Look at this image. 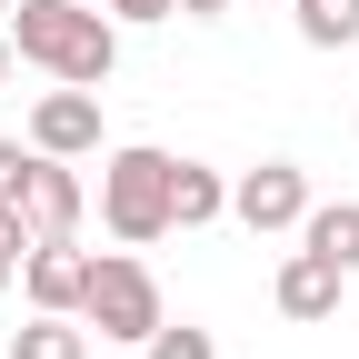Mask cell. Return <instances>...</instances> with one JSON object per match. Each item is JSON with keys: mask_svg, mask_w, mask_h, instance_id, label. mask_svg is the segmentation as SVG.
I'll list each match as a JSON object with an SVG mask.
<instances>
[{"mask_svg": "<svg viewBox=\"0 0 359 359\" xmlns=\"http://www.w3.org/2000/svg\"><path fill=\"white\" fill-rule=\"evenodd\" d=\"M100 11H110V20H170L180 0H100Z\"/></svg>", "mask_w": 359, "mask_h": 359, "instance_id": "cell-14", "label": "cell"}, {"mask_svg": "<svg viewBox=\"0 0 359 359\" xmlns=\"http://www.w3.org/2000/svg\"><path fill=\"white\" fill-rule=\"evenodd\" d=\"M140 359H219V339H210V330H190V320H180V330L160 320V330L140 339Z\"/></svg>", "mask_w": 359, "mask_h": 359, "instance_id": "cell-13", "label": "cell"}, {"mask_svg": "<svg viewBox=\"0 0 359 359\" xmlns=\"http://www.w3.org/2000/svg\"><path fill=\"white\" fill-rule=\"evenodd\" d=\"M0 11H11V0H0Z\"/></svg>", "mask_w": 359, "mask_h": 359, "instance_id": "cell-20", "label": "cell"}, {"mask_svg": "<svg viewBox=\"0 0 359 359\" xmlns=\"http://www.w3.org/2000/svg\"><path fill=\"white\" fill-rule=\"evenodd\" d=\"M20 290H30V309H70V320H80L90 250H80V240H30V250H20Z\"/></svg>", "mask_w": 359, "mask_h": 359, "instance_id": "cell-7", "label": "cell"}, {"mask_svg": "<svg viewBox=\"0 0 359 359\" xmlns=\"http://www.w3.org/2000/svg\"><path fill=\"white\" fill-rule=\"evenodd\" d=\"M11 70H20V50H11V30H0V80H11Z\"/></svg>", "mask_w": 359, "mask_h": 359, "instance_id": "cell-18", "label": "cell"}, {"mask_svg": "<svg viewBox=\"0 0 359 359\" xmlns=\"http://www.w3.org/2000/svg\"><path fill=\"white\" fill-rule=\"evenodd\" d=\"M11 359H90V320H70V309H30V330H11Z\"/></svg>", "mask_w": 359, "mask_h": 359, "instance_id": "cell-11", "label": "cell"}, {"mask_svg": "<svg viewBox=\"0 0 359 359\" xmlns=\"http://www.w3.org/2000/svg\"><path fill=\"white\" fill-rule=\"evenodd\" d=\"M290 20H299L309 50H349L359 40V0H290Z\"/></svg>", "mask_w": 359, "mask_h": 359, "instance_id": "cell-12", "label": "cell"}, {"mask_svg": "<svg viewBox=\"0 0 359 359\" xmlns=\"http://www.w3.org/2000/svg\"><path fill=\"white\" fill-rule=\"evenodd\" d=\"M299 250H320L330 269H349V280H359V200H309Z\"/></svg>", "mask_w": 359, "mask_h": 359, "instance_id": "cell-10", "label": "cell"}, {"mask_svg": "<svg viewBox=\"0 0 359 359\" xmlns=\"http://www.w3.org/2000/svg\"><path fill=\"white\" fill-rule=\"evenodd\" d=\"M230 219H240L250 240L299 230V219H309V170H299V160H259V170H240V180H230Z\"/></svg>", "mask_w": 359, "mask_h": 359, "instance_id": "cell-4", "label": "cell"}, {"mask_svg": "<svg viewBox=\"0 0 359 359\" xmlns=\"http://www.w3.org/2000/svg\"><path fill=\"white\" fill-rule=\"evenodd\" d=\"M11 280H20V250H0V290H11Z\"/></svg>", "mask_w": 359, "mask_h": 359, "instance_id": "cell-19", "label": "cell"}, {"mask_svg": "<svg viewBox=\"0 0 359 359\" xmlns=\"http://www.w3.org/2000/svg\"><path fill=\"white\" fill-rule=\"evenodd\" d=\"M0 250H30V219H20L11 200H0Z\"/></svg>", "mask_w": 359, "mask_h": 359, "instance_id": "cell-16", "label": "cell"}, {"mask_svg": "<svg viewBox=\"0 0 359 359\" xmlns=\"http://www.w3.org/2000/svg\"><path fill=\"white\" fill-rule=\"evenodd\" d=\"M80 320L100 330V339H130V349H140L170 309H160V280H150L130 250H90V299H80Z\"/></svg>", "mask_w": 359, "mask_h": 359, "instance_id": "cell-3", "label": "cell"}, {"mask_svg": "<svg viewBox=\"0 0 359 359\" xmlns=\"http://www.w3.org/2000/svg\"><path fill=\"white\" fill-rule=\"evenodd\" d=\"M219 11H230V0H180V20H219Z\"/></svg>", "mask_w": 359, "mask_h": 359, "instance_id": "cell-17", "label": "cell"}, {"mask_svg": "<svg viewBox=\"0 0 359 359\" xmlns=\"http://www.w3.org/2000/svg\"><path fill=\"white\" fill-rule=\"evenodd\" d=\"M30 150H50V160H90L100 150V90H40L30 100Z\"/></svg>", "mask_w": 359, "mask_h": 359, "instance_id": "cell-6", "label": "cell"}, {"mask_svg": "<svg viewBox=\"0 0 359 359\" xmlns=\"http://www.w3.org/2000/svg\"><path fill=\"white\" fill-rule=\"evenodd\" d=\"M219 210H230V180L210 160H170V230H210Z\"/></svg>", "mask_w": 359, "mask_h": 359, "instance_id": "cell-9", "label": "cell"}, {"mask_svg": "<svg viewBox=\"0 0 359 359\" xmlns=\"http://www.w3.org/2000/svg\"><path fill=\"white\" fill-rule=\"evenodd\" d=\"M339 280H349V269H330L320 250H290L280 259V309H290V320H330V309H339Z\"/></svg>", "mask_w": 359, "mask_h": 359, "instance_id": "cell-8", "label": "cell"}, {"mask_svg": "<svg viewBox=\"0 0 359 359\" xmlns=\"http://www.w3.org/2000/svg\"><path fill=\"white\" fill-rule=\"evenodd\" d=\"M0 30H11V50H20L30 70H50V80H70V90H100V80L120 70V20L90 11V0H11Z\"/></svg>", "mask_w": 359, "mask_h": 359, "instance_id": "cell-1", "label": "cell"}, {"mask_svg": "<svg viewBox=\"0 0 359 359\" xmlns=\"http://www.w3.org/2000/svg\"><path fill=\"white\" fill-rule=\"evenodd\" d=\"M20 170H30V150H20V140H0V200L20 190Z\"/></svg>", "mask_w": 359, "mask_h": 359, "instance_id": "cell-15", "label": "cell"}, {"mask_svg": "<svg viewBox=\"0 0 359 359\" xmlns=\"http://www.w3.org/2000/svg\"><path fill=\"white\" fill-rule=\"evenodd\" d=\"M100 219H110V240H130V250L170 240V150H150V140L110 150L100 160Z\"/></svg>", "mask_w": 359, "mask_h": 359, "instance_id": "cell-2", "label": "cell"}, {"mask_svg": "<svg viewBox=\"0 0 359 359\" xmlns=\"http://www.w3.org/2000/svg\"><path fill=\"white\" fill-rule=\"evenodd\" d=\"M11 210L30 219V240H80V210H90V190H80V170H70V160L30 150V170H20Z\"/></svg>", "mask_w": 359, "mask_h": 359, "instance_id": "cell-5", "label": "cell"}]
</instances>
